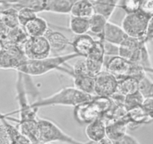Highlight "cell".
I'll return each mask as SVG.
<instances>
[{
	"label": "cell",
	"mask_w": 153,
	"mask_h": 144,
	"mask_svg": "<svg viewBox=\"0 0 153 144\" xmlns=\"http://www.w3.org/2000/svg\"><path fill=\"white\" fill-rule=\"evenodd\" d=\"M94 95H88L73 86L60 89L53 95L42 98L31 104L32 107L39 109L50 106H69L75 107L83 103L91 101Z\"/></svg>",
	"instance_id": "6da1fadb"
},
{
	"label": "cell",
	"mask_w": 153,
	"mask_h": 144,
	"mask_svg": "<svg viewBox=\"0 0 153 144\" xmlns=\"http://www.w3.org/2000/svg\"><path fill=\"white\" fill-rule=\"evenodd\" d=\"M79 57L80 56L76 53L74 52L66 55L49 56L42 59H28L24 65L19 71V72H21L23 74H26L32 77L42 76L52 71L58 70L60 67L66 65L68 61Z\"/></svg>",
	"instance_id": "7a4b0ae2"
},
{
	"label": "cell",
	"mask_w": 153,
	"mask_h": 144,
	"mask_svg": "<svg viewBox=\"0 0 153 144\" xmlns=\"http://www.w3.org/2000/svg\"><path fill=\"white\" fill-rule=\"evenodd\" d=\"M104 66L107 71L110 72L118 79L132 77L139 80L147 73L142 66L131 62L119 55L105 58Z\"/></svg>",
	"instance_id": "3957f363"
},
{
	"label": "cell",
	"mask_w": 153,
	"mask_h": 144,
	"mask_svg": "<svg viewBox=\"0 0 153 144\" xmlns=\"http://www.w3.org/2000/svg\"><path fill=\"white\" fill-rule=\"evenodd\" d=\"M38 125L40 129V142L42 143L61 142L68 144H93L92 142L83 143L74 139L51 120L38 118Z\"/></svg>",
	"instance_id": "277c9868"
},
{
	"label": "cell",
	"mask_w": 153,
	"mask_h": 144,
	"mask_svg": "<svg viewBox=\"0 0 153 144\" xmlns=\"http://www.w3.org/2000/svg\"><path fill=\"white\" fill-rule=\"evenodd\" d=\"M149 18L140 11L126 14L121 26L129 37L144 40Z\"/></svg>",
	"instance_id": "5b68a950"
},
{
	"label": "cell",
	"mask_w": 153,
	"mask_h": 144,
	"mask_svg": "<svg viewBox=\"0 0 153 144\" xmlns=\"http://www.w3.org/2000/svg\"><path fill=\"white\" fill-rule=\"evenodd\" d=\"M27 60L23 47L4 45L3 49L0 51V68L14 69L19 71Z\"/></svg>",
	"instance_id": "8992f818"
},
{
	"label": "cell",
	"mask_w": 153,
	"mask_h": 144,
	"mask_svg": "<svg viewBox=\"0 0 153 144\" xmlns=\"http://www.w3.org/2000/svg\"><path fill=\"white\" fill-rule=\"evenodd\" d=\"M28 59L38 60L48 58L51 53V48L45 36L29 37L23 46Z\"/></svg>",
	"instance_id": "52a82bcc"
},
{
	"label": "cell",
	"mask_w": 153,
	"mask_h": 144,
	"mask_svg": "<svg viewBox=\"0 0 153 144\" xmlns=\"http://www.w3.org/2000/svg\"><path fill=\"white\" fill-rule=\"evenodd\" d=\"M118 78L107 70L95 76V95L111 98L117 91Z\"/></svg>",
	"instance_id": "ba28073f"
},
{
	"label": "cell",
	"mask_w": 153,
	"mask_h": 144,
	"mask_svg": "<svg viewBox=\"0 0 153 144\" xmlns=\"http://www.w3.org/2000/svg\"><path fill=\"white\" fill-rule=\"evenodd\" d=\"M104 59L105 55L102 40L98 39L92 50L87 56L85 57L86 68L90 75L95 77L102 71L104 66Z\"/></svg>",
	"instance_id": "9c48e42d"
},
{
	"label": "cell",
	"mask_w": 153,
	"mask_h": 144,
	"mask_svg": "<svg viewBox=\"0 0 153 144\" xmlns=\"http://www.w3.org/2000/svg\"><path fill=\"white\" fill-rule=\"evenodd\" d=\"M75 120L81 125H88L101 117V114L93 101H91L76 106L74 110Z\"/></svg>",
	"instance_id": "30bf717a"
},
{
	"label": "cell",
	"mask_w": 153,
	"mask_h": 144,
	"mask_svg": "<svg viewBox=\"0 0 153 144\" xmlns=\"http://www.w3.org/2000/svg\"><path fill=\"white\" fill-rule=\"evenodd\" d=\"M49 0H0L2 10L7 7H12L19 10L28 8L36 13L47 11Z\"/></svg>",
	"instance_id": "8fae6325"
},
{
	"label": "cell",
	"mask_w": 153,
	"mask_h": 144,
	"mask_svg": "<svg viewBox=\"0 0 153 144\" xmlns=\"http://www.w3.org/2000/svg\"><path fill=\"white\" fill-rule=\"evenodd\" d=\"M96 39H94L89 33L84 35H76V38L71 42V46L74 53L80 57L87 56L94 48Z\"/></svg>",
	"instance_id": "7c38bea8"
},
{
	"label": "cell",
	"mask_w": 153,
	"mask_h": 144,
	"mask_svg": "<svg viewBox=\"0 0 153 144\" xmlns=\"http://www.w3.org/2000/svg\"><path fill=\"white\" fill-rule=\"evenodd\" d=\"M127 36L122 26L108 21L101 39L120 46Z\"/></svg>",
	"instance_id": "4fadbf2b"
},
{
	"label": "cell",
	"mask_w": 153,
	"mask_h": 144,
	"mask_svg": "<svg viewBox=\"0 0 153 144\" xmlns=\"http://www.w3.org/2000/svg\"><path fill=\"white\" fill-rule=\"evenodd\" d=\"M45 37L49 42L51 51L56 53H61L67 49L69 45H71V42L65 35L58 31L49 29Z\"/></svg>",
	"instance_id": "5bb4252c"
},
{
	"label": "cell",
	"mask_w": 153,
	"mask_h": 144,
	"mask_svg": "<svg viewBox=\"0 0 153 144\" xmlns=\"http://www.w3.org/2000/svg\"><path fill=\"white\" fill-rule=\"evenodd\" d=\"M106 124L102 118H98L86 125L85 133L92 143H97L106 137Z\"/></svg>",
	"instance_id": "9a60e30c"
},
{
	"label": "cell",
	"mask_w": 153,
	"mask_h": 144,
	"mask_svg": "<svg viewBox=\"0 0 153 144\" xmlns=\"http://www.w3.org/2000/svg\"><path fill=\"white\" fill-rule=\"evenodd\" d=\"M17 123L19 130L32 144L41 143L38 119L35 120L20 122Z\"/></svg>",
	"instance_id": "2e32d148"
},
{
	"label": "cell",
	"mask_w": 153,
	"mask_h": 144,
	"mask_svg": "<svg viewBox=\"0 0 153 144\" xmlns=\"http://www.w3.org/2000/svg\"><path fill=\"white\" fill-rule=\"evenodd\" d=\"M128 121L127 116L125 119L107 123L106 126V137L112 142L116 141L127 134Z\"/></svg>",
	"instance_id": "e0dca14e"
},
{
	"label": "cell",
	"mask_w": 153,
	"mask_h": 144,
	"mask_svg": "<svg viewBox=\"0 0 153 144\" xmlns=\"http://www.w3.org/2000/svg\"><path fill=\"white\" fill-rule=\"evenodd\" d=\"M23 29L29 37L45 36L50 29L47 20L38 16L30 20Z\"/></svg>",
	"instance_id": "ac0fdd59"
},
{
	"label": "cell",
	"mask_w": 153,
	"mask_h": 144,
	"mask_svg": "<svg viewBox=\"0 0 153 144\" xmlns=\"http://www.w3.org/2000/svg\"><path fill=\"white\" fill-rule=\"evenodd\" d=\"M95 13L104 16L109 20L116 8L119 6L120 0H92Z\"/></svg>",
	"instance_id": "d6986e66"
},
{
	"label": "cell",
	"mask_w": 153,
	"mask_h": 144,
	"mask_svg": "<svg viewBox=\"0 0 153 144\" xmlns=\"http://www.w3.org/2000/svg\"><path fill=\"white\" fill-rule=\"evenodd\" d=\"M74 80V86L78 90L88 94L95 95V77L90 74L71 76Z\"/></svg>",
	"instance_id": "ffe728a7"
},
{
	"label": "cell",
	"mask_w": 153,
	"mask_h": 144,
	"mask_svg": "<svg viewBox=\"0 0 153 144\" xmlns=\"http://www.w3.org/2000/svg\"><path fill=\"white\" fill-rule=\"evenodd\" d=\"M95 14L92 0H77L74 5L70 14L76 17L89 18Z\"/></svg>",
	"instance_id": "44dd1931"
},
{
	"label": "cell",
	"mask_w": 153,
	"mask_h": 144,
	"mask_svg": "<svg viewBox=\"0 0 153 144\" xmlns=\"http://www.w3.org/2000/svg\"><path fill=\"white\" fill-rule=\"evenodd\" d=\"M77 0H49L47 12L59 14H70Z\"/></svg>",
	"instance_id": "7402d4cb"
},
{
	"label": "cell",
	"mask_w": 153,
	"mask_h": 144,
	"mask_svg": "<svg viewBox=\"0 0 153 144\" xmlns=\"http://www.w3.org/2000/svg\"><path fill=\"white\" fill-rule=\"evenodd\" d=\"M139 80L132 77H125L118 79V86L117 92L123 96L131 95L138 92Z\"/></svg>",
	"instance_id": "603a6c76"
},
{
	"label": "cell",
	"mask_w": 153,
	"mask_h": 144,
	"mask_svg": "<svg viewBox=\"0 0 153 144\" xmlns=\"http://www.w3.org/2000/svg\"><path fill=\"white\" fill-rule=\"evenodd\" d=\"M89 32L101 39L105 29L106 25L109 21L106 17L99 14H95L89 18Z\"/></svg>",
	"instance_id": "cb8c5ba5"
},
{
	"label": "cell",
	"mask_w": 153,
	"mask_h": 144,
	"mask_svg": "<svg viewBox=\"0 0 153 144\" xmlns=\"http://www.w3.org/2000/svg\"><path fill=\"white\" fill-rule=\"evenodd\" d=\"M29 39L23 27L18 26L14 29H11L6 39L3 41L4 45H14L23 47L25 42Z\"/></svg>",
	"instance_id": "d4e9b609"
},
{
	"label": "cell",
	"mask_w": 153,
	"mask_h": 144,
	"mask_svg": "<svg viewBox=\"0 0 153 144\" xmlns=\"http://www.w3.org/2000/svg\"><path fill=\"white\" fill-rule=\"evenodd\" d=\"M69 29L76 35H84L89 32V18L71 15Z\"/></svg>",
	"instance_id": "484cf974"
},
{
	"label": "cell",
	"mask_w": 153,
	"mask_h": 144,
	"mask_svg": "<svg viewBox=\"0 0 153 144\" xmlns=\"http://www.w3.org/2000/svg\"><path fill=\"white\" fill-rule=\"evenodd\" d=\"M18 10L12 7H7L2 10L0 14L2 21L10 29L20 26L18 20Z\"/></svg>",
	"instance_id": "4316f807"
},
{
	"label": "cell",
	"mask_w": 153,
	"mask_h": 144,
	"mask_svg": "<svg viewBox=\"0 0 153 144\" xmlns=\"http://www.w3.org/2000/svg\"><path fill=\"white\" fill-rule=\"evenodd\" d=\"M138 91L143 98H153V80L147 74L139 80Z\"/></svg>",
	"instance_id": "83f0119b"
},
{
	"label": "cell",
	"mask_w": 153,
	"mask_h": 144,
	"mask_svg": "<svg viewBox=\"0 0 153 144\" xmlns=\"http://www.w3.org/2000/svg\"><path fill=\"white\" fill-rule=\"evenodd\" d=\"M92 101H93L94 104L96 105V107L101 112V117L105 115L111 109L113 105V101L110 97L94 95Z\"/></svg>",
	"instance_id": "f1b7e54d"
},
{
	"label": "cell",
	"mask_w": 153,
	"mask_h": 144,
	"mask_svg": "<svg viewBox=\"0 0 153 144\" xmlns=\"http://www.w3.org/2000/svg\"><path fill=\"white\" fill-rule=\"evenodd\" d=\"M143 100V97L141 95V94L138 91V92H135V93L125 96L123 105L126 107V109L128 111H129L131 110L141 107Z\"/></svg>",
	"instance_id": "f546056e"
},
{
	"label": "cell",
	"mask_w": 153,
	"mask_h": 144,
	"mask_svg": "<svg viewBox=\"0 0 153 144\" xmlns=\"http://www.w3.org/2000/svg\"><path fill=\"white\" fill-rule=\"evenodd\" d=\"M38 13L28 8H22L18 10V20L20 26L24 27L30 20L38 16Z\"/></svg>",
	"instance_id": "4dcf8cb0"
},
{
	"label": "cell",
	"mask_w": 153,
	"mask_h": 144,
	"mask_svg": "<svg viewBox=\"0 0 153 144\" xmlns=\"http://www.w3.org/2000/svg\"><path fill=\"white\" fill-rule=\"evenodd\" d=\"M138 11L149 17L153 16V0H140Z\"/></svg>",
	"instance_id": "1f68e13d"
},
{
	"label": "cell",
	"mask_w": 153,
	"mask_h": 144,
	"mask_svg": "<svg viewBox=\"0 0 153 144\" xmlns=\"http://www.w3.org/2000/svg\"><path fill=\"white\" fill-rule=\"evenodd\" d=\"M102 42H103V46H104L105 58L119 55L118 45H114V44L110 43V42H107L104 40H102Z\"/></svg>",
	"instance_id": "d6a6232c"
},
{
	"label": "cell",
	"mask_w": 153,
	"mask_h": 144,
	"mask_svg": "<svg viewBox=\"0 0 153 144\" xmlns=\"http://www.w3.org/2000/svg\"><path fill=\"white\" fill-rule=\"evenodd\" d=\"M113 144H140L136 138L131 135L126 134L119 140L113 141Z\"/></svg>",
	"instance_id": "836d02e7"
},
{
	"label": "cell",
	"mask_w": 153,
	"mask_h": 144,
	"mask_svg": "<svg viewBox=\"0 0 153 144\" xmlns=\"http://www.w3.org/2000/svg\"><path fill=\"white\" fill-rule=\"evenodd\" d=\"M141 107L150 117L153 119V98H144Z\"/></svg>",
	"instance_id": "e575fe53"
},
{
	"label": "cell",
	"mask_w": 153,
	"mask_h": 144,
	"mask_svg": "<svg viewBox=\"0 0 153 144\" xmlns=\"http://www.w3.org/2000/svg\"><path fill=\"white\" fill-rule=\"evenodd\" d=\"M0 144H11V140L5 126L0 124Z\"/></svg>",
	"instance_id": "d590c367"
},
{
	"label": "cell",
	"mask_w": 153,
	"mask_h": 144,
	"mask_svg": "<svg viewBox=\"0 0 153 144\" xmlns=\"http://www.w3.org/2000/svg\"><path fill=\"white\" fill-rule=\"evenodd\" d=\"M146 43L153 41V16H152L149 20L148 26H147L146 32V36L144 39Z\"/></svg>",
	"instance_id": "8d00e7d4"
},
{
	"label": "cell",
	"mask_w": 153,
	"mask_h": 144,
	"mask_svg": "<svg viewBox=\"0 0 153 144\" xmlns=\"http://www.w3.org/2000/svg\"><path fill=\"white\" fill-rule=\"evenodd\" d=\"M95 143V144H113V142H112L110 139H108V138L106 137L103 138L102 140L98 141L97 143Z\"/></svg>",
	"instance_id": "74e56055"
}]
</instances>
